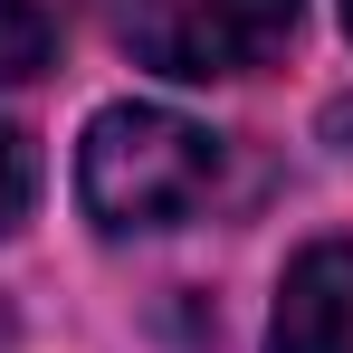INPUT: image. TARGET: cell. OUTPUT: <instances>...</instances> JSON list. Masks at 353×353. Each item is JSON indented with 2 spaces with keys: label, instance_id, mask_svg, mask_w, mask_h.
Masks as SVG:
<instances>
[{
  "label": "cell",
  "instance_id": "cell-4",
  "mask_svg": "<svg viewBox=\"0 0 353 353\" xmlns=\"http://www.w3.org/2000/svg\"><path fill=\"white\" fill-rule=\"evenodd\" d=\"M48 10L39 0H0V86H19V77H39L48 67Z\"/></svg>",
  "mask_w": 353,
  "mask_h": 353
},
{
  "label": "cell",
  "instance_id": "cell-6",
  "mask_svg": "<svg viewBox=\"0 0 353 353\" xmlns=\"http://www.w3.org/2000/svg\"><path fill=\"white\" fill-rule=\"evenodd\" d=\"M344 29H353V0H344Z\"/></svg>",
  "mask_w": 353,
  "mask_h": 353
},
{
  "label": "cell",
  "instance_id": "cell-2",
  "mask_svg": "<svg viewBox=\"0 0 353 353\" xmlns=\"http://www.w3.org/2000/svg\"><path fill=\"white\" fill-rule=\"evenodd\" d=\"M124 39L163 77H239L296 39V0H134Z\"/></svg>",
  "mask_w": 353,
  "mask_h": 353
},
{
  "label": "cell",
  "instance_id": "cell-1",
  "mask_svg": "<svg viewBox=\"0 0 353 353\" xmlns=\"http://www.w3.org/2000/svg\"><path fill=\"white\" fill-rule=\"evenodd\" d=\"M210 181L220 143L172 105H105L77 143V201L96 210V230H172L210 201Z\"/></svg>",
  "mask_w": 353,
  "mask_h": 353
},
{
  "label": "cell",
  "instance_id": "cell-5",
  "mask_svg": "<svg viewBox=\"0 0 353 353\" xmlns=\"http://www.w3.org/2000/svg\"><path fill=\"white\" fill-rule=\"evenodd\" d=\"M29 143H19V134H10V124H0V230H10V220H19V210H29Z\"/></svg>",
  "mask_w": 353,
  "mask_h": 353
},
{
  "label": "cell",
  "instance_id": "cell-3",
  "mask_svg": "<svg viewBox=\"0 0 353 353\" xmlns=\"http://www.w3.org/2000/svg\"><path fill=\"white\" fill-rule=\"evenodd\" d=\"M268 353H353V239H325L287 268Z\"/></svg>",
  "mask_w": 353,
  "mask_h": 353
}]
</instances>
